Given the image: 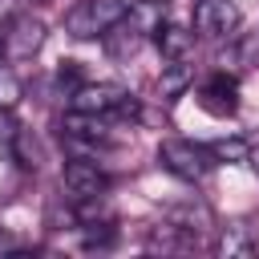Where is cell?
Returning a JSON list of instances; mask_svg holds the SVG:
<instances>
[{
	"instance_id": "cell-2",
	"label": "cell",
	"mask_w": 259,
	"mask_h": 259,
	"mask_svg": "<svg viewBox=\"0 0 259 259\" xmlns=\"http://www.w3.org/2000/svg\"><path fill=\"white\" fill-rule=\"evenodd\" d=\"M130 8H134L130 0H81V4H73V8L65 12V32L77 36V40H97V36H105Z\"/></svg>"
},
{
	"instance_id": "cell-18",
	"label": "cell",
	"mask_w": 259,
	"mask_h": 259,
	"mask_svg": "<svg viewBox=\"0 0 259 259\" xmlns=\"http://www.w3.org/2000/svg\"><path fill=\"white\" fill-rule=\"evenodd\" d=\"M130 4H170V0H130Z\"/></svg>"
},
{
	"instance_id": "cell-17",
	"label": "cell",
	"mask_w": 259,
	"mask_h": 259,
	"mask_svg": "<svg viewBox=\"0 0 259 259\" xmlns=\"http://www.w3.org/2000/svg\"><path fill=\"white\" fill-rule=\"evenodd\" d=\"M16 247H20V243H16L8 231H0V255H8V251H16Z\"/></svg>"
},
{
	"instance_id": "cell-10",
	"label": "cell",
	"mask_w": 259,
	"mask_h": 259,
	"mask_svg": "<svg viewBox=\"0 0 259 259\" xmlns=\"http://www.w3.org/2000/svg\"><path fill=\"white\" fill-rule=\"evenodd\" d=\"M146 247H150V251H190V247H198V243H194L186 231H178L170 219H162L158 227H150Z\"/></svg>"
},
{
	"instance_id": "cell-1",
	"label": "cell",
	"mask_w": 259,
	"mask_h": 259,
	"mask_svg": "<svg viewBox=\"0 0 259 259\" xmlns=\"http://www.w3.org/2000/svg\"><path fill=\"white\" fill-rule=\"evenodd\" d=\"M69 109H81V113H97V117H113V121H134L142 109H138V97L113 81H81L73 93H69Z\"/></svg>"
},
{
	"instance_id": "cell-14",
	"label": "cell",
	"mask_w": 259,
	"mask_h": 259,
	"mask_svg": "<svg viewBox=\"0 0 259 259\" xmlns=\"http://www.w3.org/2000/svg\"><path fill=\"white\" fill-rule=\"evenodd\" d=\"M190 81H194V65H190V57H170V61L162 65V89H166L170 97H178Z\"/></svg>"
},
{
	"instance_id": "cell-9",
	"label": "cell",
	"mask_w": 259,
	"mask_h": 259,
	"mask_svg": "<svg viewBox=\"0 0 259 259\" xmlns=\"http://www.w3.org/2000/svg\"><path fill=\"white\" fill-rule=\"evenodd\" d=\"M166 219H170L178 231H186L194 243H202V235L210 231V210H206L202 202H182V206H170V210H166Z\"/></svg>"
},
{
	"instance_id": "cell-8",
	"label": "cell",
	"mask_w": 259,
	"mask_h": 259,
	"mask_svg": "<svg viewBox=\"0 0 259 259\" xmlns=\"http://www.w3.org/2000/svg\"><path fill=\"white\" fill-rule=\"evenodd\" d=\"M214 251L227 255V259H247V255L259 251V239H255V231H251L243 219H235V223L219 227V243H214Z\"/></svg>"
},
{
	"instance_id": "cell-3",
	"label": "cell",
	"mask_w": 259,
	"mask_h": 259,
	"mask_svg": "<svg viewBox=\"0 0 259 259\" xmlns=\"http://www.w3.org/2000/svg\"><path fill=\"white\" fill-rule=\"evenodd\" d=\"M158 162L166 174L182 178V182H202L210 170H214V158L202 142H190V138H166L158 146Z\"/></svg>"
},
{
	"instance_id": "cell-12",
	"label": "cell",
	"mask_w": 259,
	"mask_h": 259,
	"mask_svg": "<svg viewBox=\"0 0 259 259\" xmlns=\"http://www.w3.org/2000/svg\"><path fill=\"white\" fill-rule=\"evenodd\" d=\"M4 150H8V154H12V158L24 166V170H36V166L45 162V154H40V146H36L32 130H24V125H20V130H16V134L4 142Z\"/></svg>"
},
{
	"instance_id": "cell-13",
	"label": "cell",
	"mask_w": 259,
	"mask_h": 259,
	"mask_svg": "<svg viewBox=\"0 0 259 259\" xmlns=\"http://www.w3.org/2000/svg\"><path fill=\"white\" fill-rule=\"evenodd\" d=\"M206 150H210L214 166H243V162H251L247 138H219V142H210Z\"/></svg>"
},
{
	"instance_id": "cell-7",
	"label": "cell",
	"mask_w": 259,
	"mask_h": 259,
	"mask_svg": "<svg viewBox=\"0 0 259 259\" xmlns=\"http://www.w3.org/2000/svg\"><path fill=\"white\" fill-rule=\"evenodd\" d=\"M198 105L214 117H227L239 109V77L235 73H210L198 89Z\"/></svg>"
},
{
	"instance_id": "cell-11",
	"label": "cell",
	"mask_w": 259,
	"mask_h": 259,
	"mask_svg": "<svg viewBox=\"0 0 259 259\" xmlns=\"http://www.w3.org/2000/svg\"><path fill=\"white\" fill-rule=\"evenodd\" d=\"M154 36H158V49H162L166 61L170 57H190V49H194V32L182 28V24H158Z\"/></svg>"
},
{
	"instance_id": "cell-19",
	"label": "cell",
	"mask_w": 259,
	"mask_h": 259,
	"mask_svg": "<svg viewBox=\"0 0 259 259\" xmlns=\"http://www.w3.org/2000/svg\"><path fill=\"white\" fill-rule=\"evenodd\" d=\"M24 4H49V0H24Z\"/></svg>"
},
{
	"instance_id": "cell-6",
	"label": "cell",
	"mask_w": 259,
	"mask_h": 259,
	"mask_svg": "<svg viewBox=\"0 0 259 259\" xmlns=\"http://www.w3.org/2000/svg\"><path fill=\"white\" fill-rule=\"evenodd\" d=\"M109 170L97 166L93 158H69L65 170H61V186L69 190V198H97V194H109Z\"/></svg>"
},
{
	"instance_id": "cell-15",
	"label": "cell",
	"mask_w": 259,
	"mask_h": 259,
	"mask_svg": "<svg viewBox=\"0 0 259 259\" xmlns=\"http://www.w3.org/2000/svg\"><path fill=\"white\" fill-rule=\"evenodd\" d=\"M24 97V81L16 77V69L8 61H0V109H16Z\"/></svg>"
},
{
	"instance_id": "cell-16",
	"label": "cell",
	"mask_w": 259,
	"mask_h": 259,
	"mask_svg": "<svg viewBox=\"0 0 259 259\" xmlns=\"http://www.w3.org/2000/svg\"><path fill=\"white\" fill-rule=\"evenodd\" d=\"M57 81L65 85V97H69V93H73V89L85 81V77H81V65H77V61H61V69H57Z\"/></svg>"
},
{
	"instance_id": "cell-4",
	"label": "cell",
	"mask_w": 259,
	"mask_h": 259,
	"mask_svg": "<svg viewBox=\"0 0 259 259\" xmlns=\"http://www.w3.org/2000/svg\"><path fill=\"white\" fill-rule=\"evenodd\" d=\"M243 24V12L235 0H198L194 4V36L198 40H231Z\"/></svg>"
},
{
	"instance_id": "cell-5",
	"label": "cell",
	"mask_w": 259,
	"mask_h": 259,
	"mask_svg": "<svg viewBox=\"0 0 259 259\" xmlns=\"http://www.w3.org/2000/svg\"><path fill=\"white\" fill-rule=\"evenodd\" d=\"M45 36H49L45 20L32 16V12H20V16H12V20L4 24V32H0V49H4L8 61H32V57L40 53Z\"/></svg>"
}]
</instances>
